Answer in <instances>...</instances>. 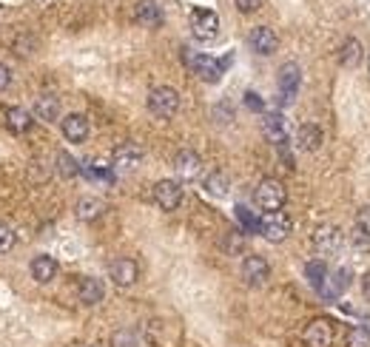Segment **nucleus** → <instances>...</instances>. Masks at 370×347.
<instances>
[{
    "label": "nucleus",
    "instance_id": "obj_1",
    "mask_svg": "<svg viewBox=\"0 0 370 347\" xmlns=\"http://www.w3.org/2000/svg\"><path fill=\"white\" fill-rule=\"evenodd\" d=\"M254 200H257V205H259L265 214H268V211H282V205L288 203V191H285L282 180H276V177H265V180L257 186Z\"/></svg>",
    "mask_w": 370,
    "mask_h": 347
},
{
    "label": "nucleus",
    "instance_id": "obj_2",
    "mask_svg": "<svg viewBox=\"0 0 370 347\" xmlns=\"http://www.w3.org/2000/svg\"><path fill=\"white\" fill-rule=\"evenodd\" d=\"M148 111H151L154 117H159V120L174 117V114L179 111V91L171 89V86H157V89H151V94H148Z\"/></svg>",
    "mask_w": 370,
    "mask_h": 347
},
{
    "label": "nucleus",
    "instance_id": "obj_3",
    "mask_svg": "<svg viewBox=\"0 0 370 347\" xmlns=\"http://www.w3.org/2000/svg\"><path fill=\"white\" fill-rule=\"evenodd\" d=\"M291 217L285 211H268L262 220H259V234L268 239V242H285L291 237Z\"/></svg>",
    "mask_w": 370,
    "mask_h": 347
},
{
    "label": "nucleus",
    "instance_id": "obj_4",
    "mask_svg": "<svg viewBox=\"0 0 370 347\" xmlns=\"http://www.w3.org/2000/svg\"><path fill=\"white\" fill-rule=\"evenodd\" d=\"M185 63H189V69L206 83H220L223 69H225V63H220L208 55H191V52H185Z\"/></svg>",
    "mask_w": 370,
    "mask_h": 347
},
{
    "label": "nucleus",
    "instance_id": "obj_5",
    "mask_svg": "<svg viewBox=\"0 0 370 347\" xmlns=\"http://www.w3.org/2000/svg\"><path fill=\"white\" fill-rule=\"evenodd\" d=\"M217 32H220L217 12H211V9H194L191 12V35H194V40L208 43V40L217 38Z\"/></svg>",
    "mask_w": 370,
    "mask_h": 347
},
{
    "label": "nucleus",
    "instance_id": "obj_6",
    "mask_svg": "<svg viewBox=\"0 0 370 347\" xmlns=\"http://www.w3.org/2000/svg\"><path fill=\"white\" fill-rule=\"evenodd\" d=\"M333 336H336L333 322L325 319V316L308 322V327H305V333H302V339H305L308 347H330V344H333Z\"/></svg>",
    "mask_w": 370,
    "mask_h": 347
},
{
    "label": "nucleus",
    "instance_id": "obj_7",
    "mask_svg": "<svg viewBox=\"0 0 370 347\" xmlns=\"http://www.w3.org/2000/svg\"><path fill=\"white\" fill-rule=\"evenodd\" d=\"M299 83H302V72H299V66H296V63H285V66L279 69V100H282L285 106L296 100V94H299Z\"/></svg>",
    "mask_w": 370,
    "mask_h": 347
},
{
    "label": "nucleus",
    "instance_id": "obj_8",
    "mask_svg": "<svg viewBox=\"0 0 370 347\" xmlns=\"http://www.w3.org/2000/svg\"><path fill=\"white\" fill-rule=\"evenodd\" d=\"M142 162V148L137 142H123L114 148V157H111V168L120 171V174H128L134 171L137 165Z\"/></svg>",
    "mask_w": 370,
    "mask_h": 347
},
{
    "label": "nucleus",
    "instance_id": "obj_9",
    "mask_svg": "<svg viewBox=\"0 0 370 347\" xmlns=\"http://www.w3.org/2000/svg\"><path fill=\"white\" fill-rule=\"evenodd\" d=\"M154 203H157L162 211H176L179 203H182V188H179V183H174V180H159V183L154 186Z\"/></svg>",
    "mask_w": 370,
    "mask_h": 347
},
{
    "label": "nucleus",
    "instance_id": "obj_10",
    "mask_svg": "<svg viewBox=\"0 0 370 347\" xmlns=\"http://www.w3.org/2000/svg\"><path fill=\"white\" fill-rule=\"evenodd\" d=\"M242 279H245V285L259 288V285H265V282L271 279V265H268L262 256L251 254V256H245V262H242Z\"/></svg>",
    "mask_w": 370,
    "mask_h": 347
},
{
    "label": "nucleus",
    "instance_id": "obj_11",
    "mask_svg": "<svg viewBox=\"0 0 370 347\" xmlns=\"http://www.w3.org/2000/svg\"><path fill=\"white\" fill-rule=\"evenodd\" d=\"M174 171H176V177H182V180H197L200 174H203V159H200V154L191 151V148L179 151V154L174 157Z\"/></svg>",
    "mask_w": 370,
    "mask_h": 347
},
{
    "label": "nucleus",
    "instance_id": "obj_12",
    "mask_svg": "<svg viewBox=\"0 0 370 347\" xmlns=\"http://www.w3.org/2000/svg\"><path fill=\"white\" fill-rule=\"evenodd\" d=\"M248 46H251L257 55L268 57V55H274V52L279 49V38H276L274 29H268V26H257V29H251V35H248Z\"/></svg>",
    "mask_w": 370,
    "mask_h": 347
},
{
    "label": "nucleus",
    "instance_id": "obj_13",
    "mask_svg": "<svg viewBox=\"0 0 370 347\" xmlns=\"http://www.w3.org/2000/svg\"><path fill=\"white\" fill-rule=\"evenodd\" d=\"M108 273H111L114 285H120V288H128V285H134V282H137V276H140V268H137V262H134V259H125V256H120V259H114V262H111Z\"/></svg>",
    "mask_w": 370,
    "mask_h": 347
},
{
    "label": "nucleus",
    "instance_id": "obj_14",
    "mask_svg": "<svg viewBox=\"0 0 370 347\" xmlns=\"http://www.w3.org/2000/svg\"><path fill=\"white\" fill-rule=\"evenodd\" d=\"M60 128H63V137L69 142H86L89 137V120L83 114H69L60 120Z\"/></svg>",
    "mask_w": 370,
    "mask_h": 347
},
{
    "label": "nucleus",
    "instance_id": "obj_15",
    "mask_svg": "<svg viewBox=\"0 0 370 347\" xmlns=\"http://www.w3.org/2000/svg\"><path fill=\"white\" fill-rule=\"evenodd\" d=\"M262 131H265V137L274 142V145H285L288 142V131H285V117L279 114V111H271V114H265V120H262Z\"/></svg>",
    "mask_w": 370,
    "mask_h": 347
},
{
    "label": "nucleus",
    "instance_id": "obj_16",
    "mask_svg": "<svg viewBox=\"0 0 370 347\" xmlns=\"http://www.w3.org/2000/svg\"><path fill=\"white\" fill-rule=\"evenodd\" d=\"M339 239H342V234H339L336 225H319L313 231V248L319 254H333L339 248Z\"/></svg>",
    "mask_w": 370,
    "mask_h": 347
},
{
    "label": "nucleus",
    "instance_id": "obj_17",
    "mask_svg": "<svg viewBox=\"0 0 370 347\" xmlns=\"http://www.w3.org/2000/svg\"><path fill=\"white\" fill-rule=\"evenodd\" d=\"M134 21L140 26H145V29H157L162 23V12H159V6L154 4V0H140V4L134 6Z\"/></svg>",
    "mask_w": 370,
    "mask_h": 347
},
{
    "label": "nucleus",
    "instance_id": "obj_18",
    "mask_svg": "<svg viewBox=\"0 0 370 347\" xmlns=\"http://www.w3.org/2000/svg\"><path fill=\"white\" fill-rule=\"evenodd\" d=\"M322 140H325V134H322V128H319L316 123H305V125L299 128V134H296V142H299L302 151H319V148H322Z\"/></svg>",
    "mask_w": 370,
    "mask_h": 347
},
{
    "label": "nucleus",
    "instance_id": "obj_19",
    "mask_svg": "<svg viewBox=\"0 0 370 347\" xmlns=\"http://www.w3.org/2000/svg\"><path fill=\"white\" fill-rule=\"evenodd\" d=\"M347 276H350L347 271L327 273V276H325V282H322V288H319V293H322L325 299H336V296H342V293H344V288L350 285V279H347Z\"/></svg>",
    "mask_w": 370,
    "mask_h": 347
},
{
    "label": "nucleus",
    "instance_id": "obj_20",
    "mask_svg": "<svg viewBox=\"0 0 370 347\" xmlns=\"http://www.w3.org/2000/svg\"><path fill=\"white\" fill-rule=\"evenodd\" d=\"M103 211H106V203L97 197H83V200H77V208H74L80 222H94L97 217H103Z\"/></svg>",
    "mask_w": 370,
    "mask_h": 347
},
{
    "label": "nucleus",
    "instance_id": "obj_21",
    "mask_svg": "<svg viewBox=\"0 0 370 347\" xmlns=\"http://www.w3.org/2000/svg\"><path fill=\"white\" fill-rule=\"evenodd\" d=\"M361 57H364L361 43H359L356 38H347V40L342 43V49H339V63H342L344 69H356V66L361 63Z\"/></svg>",
    "mask_w": 370,
    "mask_h": 347
},
{
    "label": "nucleus",
    "instance_id": "obj_22",
    "mask_svg": "<svg viewBox=\"0 0 370 347\" xmlns=\"http://www.w3.org/2000/svg\"><path fill=\"white\" fill-rule=\"evenodd\" d=\"M32 276L40 282V285H49L55 276H57V262L52 259V256H35L32 259Z\"/></svg>",
    "mask_w": 370,
    "mask_h": 347
},
{
    "label": "nucleus",
    "instance_id": "obj_23",
    "mask_svg": "<svg viewBox=\"0 0 370 347\" xmlns=\"http://www.w3.org/2000/svg\"><path fill=\"white\" fill-rule=\"evenodd\" d=\"M103 296H106V285H103L100 279H91V276H89V279L80 282V302H83V305H89V307H91V305H100Z\"/></svg>",
    "mask_w": 370,
    "mask_h": 347
},
{
    "label": "nucleus",
    "instance_id": "obj_24",
    "mask_svg": "<svg viewBox=\"0 0 370 347\" xmlns=\"http://www.w3.org/2000/svg\"><path fill=\"white\" fill-rule=\"evenodd\" d=\"M35 114L46 123H55L60 117V100L55 94H40L38 103H35Z\"/></svg>",
    "mask_w": 370,
    "mask_h": 347
},
{
    "label": "nucleus",
    "instance_id": "obj_25",
    "mask_svg": "<svg viewBox=\"0 0 370 347\" xmlns=\"http://www.w3.org/2000/svg\"><path fill=\"white\" fill-rule=\"evenodd\" d=\"M6 123H9V128H12L15 134H26V131L32 128V114L23 111V108H9V111H6Z\"/></svg>",
    "mask_w": 370,
    "mask_h": 347
},
{
    "label": "nucleus",
    "instance_id": "obj_26",
    "mask_svg": "<svg viewBox=\"0 0 370 347\" xmlns=\"http://www.w3.org/2000/svg\"><path fill=\"white\" fill-rule=\"evenodd\" d=\"M344 347H370V330L364 324H353L344 336Z\"/></svg>",
    "mask_w": 370,
    "mask_h": 347
},
{
    "label": "nucleus",
    "instance_id": "obj_27",
    "mask_svg": "<svg viewBox=\"0 0 370 347\" xmlns=\"http://www.w3.org/2000/svg\"><path fill=\"white\" fill-rule=\"evenodd\" d=\"M206 191H208L211 197H225V194H228V177H225L223 171L208 174V180H206Z\"/></svg>",
    "mask_w": 370,
    "mask_h": 347
},
{
    "label": "nucleus",
    "instance_id": "obj_28",
    "mask_svg": "<svg viewBox=\"0 0 370 347\" xmlns=\"http://www.w3.org/2000/svg\"><path fill=\"white\" fill-rule=\"evenodd\" d=\"M305 276H308V282L319 290V288H322V282H325V276H327V265H325L322 259L308 262V265H305Z\"/></svg>",
    "mask_w": 370,
    "mask_h": 347
},
{
    "label": "nucleus",
    "instance_id": "obj_29",
    "mask_svg": "<svg viewBox=\"0 0 370 347\" xmlns=\"http://www.w3.org/2000/svg\"><path fill=\"white\" fill-rule=\"evenodd\" d=\"M237 220H240V225H242L245 234H259V220L245 205H237Z\"/></svg>",
    "mask_w": 370,
    "mask_h": 347
},
{
    "label": "nucleus",
    "instance_id": "obj_30",
    "mask_svg": "<svg viewBox=\"0 0 370 347\" xmlns=\"http://www.w3.org/2000/svg\"><path fill=\"white\" fill-rule=\"evenodd\" d=\"M111 347H137V333L131 327H123L111 336Z\"/></svg>",
    "mask_w": 370,
    "mask_h": 347
},
{
    "label": "nucleus",
    "instance_id": "obj_31",
    "mask_svg": "<svg viewBox=\"0 0 370 347\" xmlns=\"http://www.w3.org/2000/svg\"><path fill=\"white\" fill-rule=\"evenodd\" d=\"M57 171L63 174V177H74V174H77L80 168H77V162H74L66 151H60V154H57Z\"/></svg>",
    "mask_w": 370,
    "mask_h": 347
},
{
    "label": "nucleus",
    "instance_id": "obj_32",
    "mask_svg": "<svg viewBox=\"0 0 370 347\" xmlns=\"http://www.w3.org/2000/svg\"><path fill=\"white\" fill-rule=\"evenodd\" d=\"M15 242H18L15 231H12V228H6V225H0V254L12 251V248H15Z\"/></svg>",
    "mask_w": 370,
    "mask_h": 347
},
{
    "label": "nucleus",
    "instance_id": "obj_33",
    "mask_svg": "<svg viewBox=\"0 0 370 347\" xmlns=\"http://www.w3.org/2000/svg\"><path fill=\"white\" fill-rule=\"evenodd\" d=\"M356 225H359V231H361L364 237H370V205H364V208L356 214Z\"/></svg>",
    "mask_w": 370,
    "mask_h": 347
},
{
    "label": "nucleus",
    "instance_id": "obj_34",
    "mask_svg": "<svg viewBox=\"0 0 370 347\" xmlns=\"http://www.w3.org/2000/svg\"><path fill=\"white\" fill-rule=\"evenodd\" d=\"M234 4H237V9L242 15H251V12H257L262 6V0H234Z\"/></svg>",
    "mask_w": 370,
    "mask_h": 347
},
{
    "label": "nucleus",
    "instance_id": "obj_35",
    "mask_svg": "<svg viewBox=\"0 0 370 347\" xmlns=\"http://www.w3.org/2000/svg\"><path fill=\"white\" fill-rule=\"evenodd\" d=\"M245 106H248L251 111H262V108H265V103H262V97H259L257 91H248V94H245Z\"/></svg>",
    "mask_w": 370,
    "mask_h": 347
},
{
    "label": "nucleus",
    "instance_id": "obj_36",
    "mask_svg": "<svg viewBox=\"0 0 370 347\" xmlns=\"http://www.w3.org/2000/svg\"><path fill=\"white\" fill-rule=\"evenodd\" d=\"M9 86H12V72H9V66L0 63V91H6Z\"/></svg>",
    "mask_w": 370,
    "mask_h": 347
},
{
    "label": "nucleus",
    "instance_id": "obj_37",
    "mask_svg": "<svg viewBox=\"0 0 370 347\" xmlns=\"http://www.w3.org/2000/svg\"><path fill=\"white\" fill-rule=\"evenodd\" d=\"M228 251H231V254H237V251H242V237H240L237 231L231 234V242H228Z\"/></svg>",
    "mask_w": 370,
    "mask_h": 347
},
{
    "label": "nucleus",
    "instance_id": "obj_38",
    "mask_svg": "<svg viewBox=\"0 0 370 347\" xmlns=\"http://www.w3.org/2000/svg\"><path fill=\"white\" fill-rule=\"evenodd\" d=\"M361 293H364V299L370 302V273L361 276Z\"/></svg>",
    "mask_w": 370,
    "mask_h": 347
},
{
    "label": "nucleus",
    "instance_id": "obj_39",
    "mask_svg": "<svg viewBox=\"0 0 370 347\" xmlns=\"http://www.w3.org/2000/svg\"><path fill=\"white\" fill-rule=\"evenodd\" d=\"M367 63H370V57H367Z\"/></svg>",
    "mask_w": 370,
    "mask_h": 347
}]
</instances>
